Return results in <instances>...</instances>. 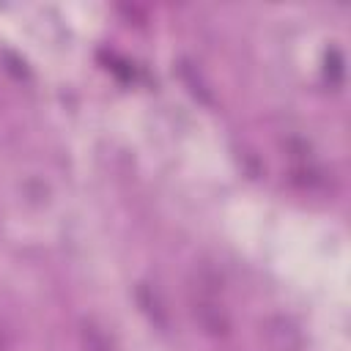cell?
Listing matches in <instances>:
<instances>
[{"instance_id": "2", "label": "cell", "mask_w": 351, "mask_h": 351, "mask_svg": "<svg viewBox=\"0 0 351 351\" xmlns=\"http://www.w3.org/2000/svg\"><path fill=\"white\" fill-rule=\"evenodd\" d=\"M263 329H266V337L271 340L274 348H280V351H299V346H302V335H299V329H296L288 318L274 315V318L266 321Z\"/></svg>"}, {"instance_id": "5", "label": "cell", "mask_w": 351, "mask_h": 351, "mask_svg": "<svg viewBox=\"0 0 351 351\" xmlns=\"http://www.w3.org/2000/svg\"><path fill=\"white\" fill-rule=\"evenodd\" d=\"M137 299H140V304H143V310L159 324V326H165V315H162V304L156 302V296L154 299H148V293H145V285H140L137 288Z\"/></svg>"}, {"instance_id": "3", "label": "cell", "mask_w": 351, "mask_h": 351, "mask_svg": "<svg viewBox=\"0 0 351 351\" xmlns=\"http://www.w3.org/2000/svg\"><path fill=\"white\" fill-rule=\"evenodd\" d=\"M178 74H181V80L189 85V90L200 99V101H211V93H208V88H206V82L200 80V74H195V69H192V63H186V60H181L178 63Z\"/></svg>"}, {"instance_id": "1", "label": "cell", "mask_w": 351, "mask_h": 351, "mask_svg": "<svg viewBox=\"0 0 351 351\" xmlns=\"http://www.w3.org/2000/svg\"><path fill=\"white\" fill-rule=\"evenodd\" d=\"M192 315H195V321L208 332V335H228V329H230V321H228V315H225V310L219 307V304H214L211 302V296H203V299H197L195 304H192Z\"/></svg>"}, {"instance_id": "4", "label": "cell", "mask_w": 351, "mask_h": 351, "mask_svg": "<svg viewBox=\"0 0 351 351\" xmlns=\"http://www.w3.org/2000/svg\"><path fill=\"white\" fill-rule=\"evenodd\" d=\"M82 346H85V351H112L107 335L90 321L82 324Z\"/></svg>"}]
</instances>
